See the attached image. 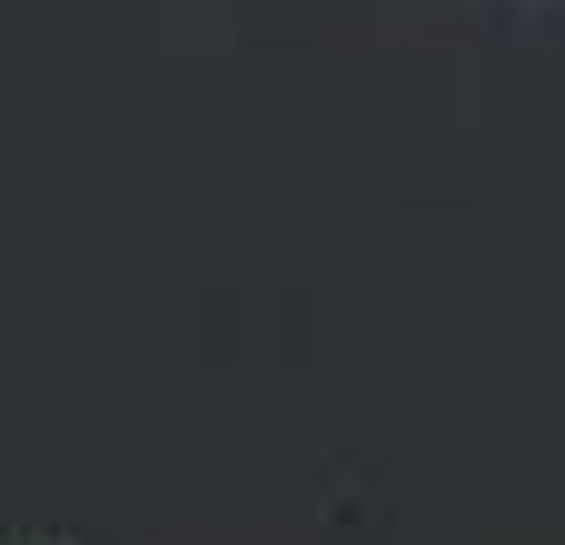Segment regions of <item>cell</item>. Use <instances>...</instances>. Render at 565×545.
<instances>
[]
</instances>
